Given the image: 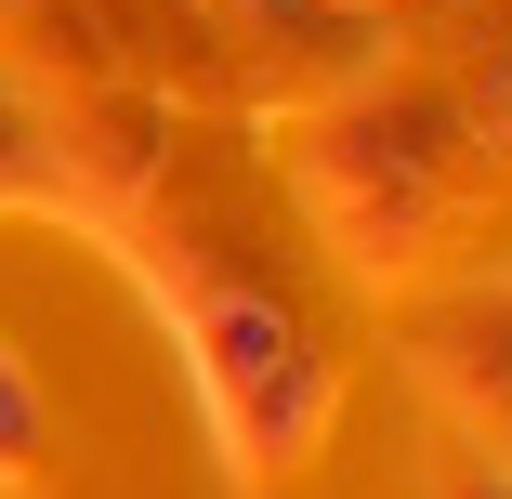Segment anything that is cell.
Wrapping results in <instances>:
<instances>
[{"mask_svg":"<svg viewBox=\"0 0 512 499\" xmlns=\"http://www.w3.org/2000/svg\"><path fill=\"white\" fill-rule=\"evenodd\" d=\"M158 289H171V316H184V355H197V408H211L237 486H289L302 460H316L329 408H342V381L316 355V329H302V303L276 276H250L237 250H158Z\"/></svg>","mask_w":512,"mask_h":499,"instance_id":"1","label":"cell"},{"mask_svg":"<svg viewBox=\"0 0 512 499\" xmlns=\"http://www.w3.org/2000/svg\"><path fill=\"white\" fill-rule=\"evenodd\" d=\"M302 184H316V224L355 263H421L434 224L460 211V184H473L460 106L447 92H355V106L302 145Z\"/></svg>","mask_w":512,"mask_h":499,"instance_id":"2","label":"cell"},{"mask_svg":"<svg viewBox=\"0 0 512 499\" xmlns=\"http://www.w3.org/2000/svg\"><path fill=\"white\" fill-rule=\"evenodd\" d=\"M421 381L460 408V434L486 460H512V289H473V303L421 316Z\"/></svg>","mask_w":512,"mask_h":499,"instance_id":"3","label":"cell"},{"mask_svg":"<svg viewBox=\"0 0 512 499\" xmlns=\"http://www.w3.org/2000/svg\"><path fill=\"white\" fill-rule=\"evenodd\" d=\"M224 14L263 53H289V66H355L368 53V14H355V0H224Z\"/></svg>","mask_w":512,"mask_h":499,"instance_id":"4","label":"cell"},{"mask_svg":"<svg viewBox=\"0 0 512 499\" xmlns=\"http://www.w3.org/2000/svg\"><path fill=\"white\" fill-rule=\"evenodd\" d=\"M0 486H53V408L14 342H0Z\"/></svg>","mask_w":512,"mask_h":499,"instance_id":"5","label":"cell"},{"mask_svg":"<svg viewBox=\"0 0 512 499\" xmlns=\"http://www.w3.org/2000/svg\"><path fill=\"white\" fill-rule=\"evenodd\" d=\"M447 499H512V473H499V460H460V473H447Z\"/></svg>","mask_w":512,"mask_h":499,"instance_id":"6","label":"cell"},{"mask_svg":"<svg viewBox=\"0 0 512 499\" xmlns=\"http://www.w3.org/2000/svg\"><path fill=\"white\" fill-rule=\"evenodd\" d=\"M499 132H512V119H499Z\"/></svg>","mask_w":512,"mask_h":499,"instance_id":"7","label":"cell"}]
</instances>
